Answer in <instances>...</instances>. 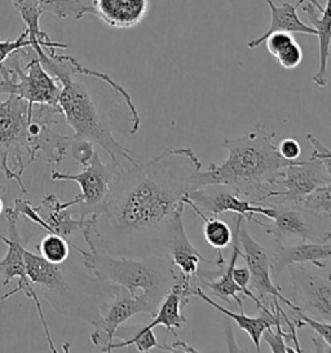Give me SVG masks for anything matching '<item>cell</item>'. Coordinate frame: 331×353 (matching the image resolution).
Wrapping results in <instances>:
<instances>
[{"instance_id":"obj_1","label":"cell","mask_w":331,"mask_h":353,"mask_svg":"<svg viewBox=\"0 0 331 353\" xmlns=\"http://www.w3.org/2000/svg\"><path fill=\"white\" fill-rule=\"evenodd\" d=\"M214 184L192 148L167 149L146 163L123 167L103 212L87 216L83 239L90 250L113 256L167 258L176 215L192 192Z\"/></svg>"},{"instance_id":"obj_2","label":"cell","mask_w":331,"mask_h":353,"mask_svg":"<svg viewBox=\"0 0 331 353\" xmlns=\"http://www.w3.org/2000/svg\"><path fill=\"white\" fill-rule=\"evenodd\" d=\"M43 68L61 85L57 106L63 122L74 131V140H87L103 149L115 163L136 165L132 152L122 145L114 132H127L131 136L140 131L141 119L119 105H103L88 84V75L83 65L72 56L35 52Z\"/></svg>"},{"instance_id":"obj_3","label":"cell","mask_w":331,"mask_h":353,"mask_svg":"<svg viewBox=\"0 0 331 353\" xmlns=\"http://www.w3.org/2000/svg\"><path fill=\"white\" fill-rule=\"evenodd\" d=\"M63 123L59 106L31 104L14 94L0 100V171L14 180L22 193L23 172L35 161L43 159L59 166L66 156L72 136L53 131Z\"/></svg>"},{"instance_id":"obj_4","label":"cell","mask_w":331,"mask_h":353,"mask_svg":"<svg viewBox=\"0 0 331 353\" xmlns=\"http://www.w3.org/2000/svg\"><path fill=\"white\" fill-rule=\"evenodd\" d=\"M274 137L276 134L258 123L246 135L224 140L221 146L228 150L227 159L221 165L211 163L207 170L214 184L227 185L241 197H255L259 202L281 171L297 162L281 157Z\"/></svg>"},{"instance_id":"obj_5","label":"cell","mask_w":331,"mask_h":353,"mask_svg":"<svg viewBox=\"0 0 331 353\" xmlns=\"http://www.w3.org/2000/svg\"><path fill=\"white\" fill-rule=\"evenodd\" d=\"M83 258L86 270L94 277L113 286L123 288L131 295L143 290L145 296L158 307L177 281V270L168 258L113 256L103 250L84 251L72 245Z\"/></svg>"},{"instance_id":"obj_6","label":"cell","mask_w":331,"mask_h":353,"mask_svg":"<svg viewBox=\"0 0 331 353\" xmlns=\"http://www.w3.org/2000/svg\"><path fill=\"white\" fill-rule=\"evenodd\" d=\"M32 51L30 46L21 48L0 65V96L14 94L31 104L57 106L61 85L37 54L26 61Z\"/></svg>"},{"instance_id":"obj_7","label":"cell","mask_w":331,"mask_h":353,"mask_svg":"<svg viewBox=\"0 0 331 353\" xmlns=\"http://www.w3.org/2000/svg\"><path fill=\"white\" fill-rule=\"evenodd\" d=\"M269 206L272 208V223L267 224L255 216L250 221L263 227L267 234L274 237L276 243H283L286 239H300L301 242L331 241V218L313 214L288 202H276Z\"/></svg>"},{"instance_id":"obj_8","label":"cell","mask_w":331,"mask_h":353,"mask_svg":"<svg viewBox=\"0 0 331 353\" xmlns=\"http://www.w3.org/2000/svg\"><path fill=\"white\" fill-rule=\"evenodd\" d=\"M123 165L110 162L103 163L97 152L93 153L90 163L83 167L79 174H63L60 171H52V180L74 181L81 188V193L77 196L78 205L74 206L77 218H87L103 212L106 198L112 189L115 177L121 172Z\"/></svg>"},{"instance_id":"obj_9","label":"cell","mask_w":331,"mask_h":353,"mask_svg":"<svg viewBox=\"0 0 331 353\" xmlns=\"http://www.w3.org/2000/svg\"><path fill=\"white\" fill-rule=\"evenodd\" d=\"M326 184H331L330 159L310 156L305 161H297L285 167L273 183V187H281L282 190H268L259 202L279 198V202L298 205L310 192Z\"/></svg>"},{"instance_id":"obj_10","label":"cell","mask_w":331,"mask_h":353,"mask_svg":"<svg viewBox=\"0 0 331 353\" xmlns=\"http://www.w3.org/2000/svg\"><path fill=\"white\" fill-rule=\"evenodd\" d=\"M6 214V220L8 223V232H10V237H4L3 234H0V241L8 248L7 255L0 260V277L3 279V285L8 286L10 281L13 279H19V286L21 291L25 292V295L28 298H30L35 303L37 311L39 314L43 329L47 336V342L50 345V350L52 352H56V347L52 341L51 332L48 329V325L46 321L43 308H41V303L39 301V296L37 294V291L34 290V288L31 286V282L28 276H26V270H25V261H23V249H25V239H22V236L17 229V221H19V214L14 211L13 208H4Z\"/></svg>"},{"instance_id":"obj_11","label":"cell","mask_w":331,"mask_h":353,"mask_svg":"<svg viewBox=\"0 0 331 353\" xmlns=\"http://www.w3.org/2000/svg\"><path fill=\"white\" fill-rule=\"evenodd\" d=\"M75 205H78L77 197L69 202H61L54 194H48L41 199L38 208H34L29 201L14 199L13 208L19 216L29 219L46 232L70 241L77 232L84 228L87 220V218H74Z\"/></svg>"},{"instance_id":"obj_12","label":"cell","mask_w":331,"mask_h":353,"mask_svg":"<svg viewBox=\"0 0 331 353\" xmlns=\"http://www.w3.org/2000/svg\"><path fill=\"white\" fill-rule=\"evenodd\" d=\"M157 308L158 307H155L144 294L131 295L123 288L115 286L113 298L103 304L97 321L93 323L94 332L91 335V341L94 345L101 347V351L105 352L113 343L114 332L122 323L140 313L153 316Z\"/></svg>"},{"instance_id":"obj_13","label":"cell","mask_w":331,"mask_h":353,"mask_svg":"<svg viewBox=\"0 0 331 353\" xmlns=\"http://www.w3.org/2000/svg\"><path fill=\"white\" fill-rule=\"evenodd\" d=\"M203 214L210 216H220L225 212L241 215L250 220L255 215L272 218V208L268 203L241 197L232 188L223 184H210L198 188L188 197Z\"/></svg>"},{"instance_id":"obj_14","label":"cell","mask_w":331,"mask_h":353,"mask_svg":"<svg viewBox=\"0 0 331 353\" xmlns=\"http://www.w3.org/2000/svg\"><path fill=\"white\" fill-rule=\"evenodd\" d=\"M238 239L239 246L242 248L241 258L246 261L250 272V290L252 291L260 301H264L267 296H272L286 304L291 311H299V308L292 301H289L285 295H282V288L274 283L270 272V256L268 251L264 246H261L258 241L252 239L243 223L241 224L238 230Z\"/></svg>"},{"instance_id":"obj_15","label":"cell","mask_w":331,"mask_h":353,"mask_svg":"<svg viewBox=\"0 0 331 353\" xmlns=\"http://www.w3.org/2000/svg\"><path fill=\"white\" fill-rule=\"evenodd\" d=\"M292 282V303L300 311L320 321H331L330 276L320 277L301 264L288 267Z\"/></svg>"},{"instance_id":"obj_16","label":"cell","mask_w":331,"mask_h":353,"mask_svg":"<svg viewBox=\"0 0 331 353\" xmlns=\"http://www.w3.org/2000/svg\"><path fill=\"white\" fill-rule=\"evenodd\" d=\"M167 258L172 263L177 272L189 280H196L201 273V264L214 265L217 268H224L217 260L203 258L201 252L192 245L186 236L184 227V210L176 215L175 221L170 232L167 243Z\"/></svg>"},{"instance_id":"obj_17","label":"cell","mask_w":331,"mask_h":353,"mask_svg":"<svg viewBox=\"0 0 331 353\" xmlns=\"http://www.w3.org/2000/svg\"><path fill=\"white\" fill-rule=\"evenodd\" d=\"M331 242H310L304 241L295 246L277 243L270 256L272 277L279 274L292 264L312 263L317 268H329L330 265Z\"/></svg>"},{"instance_id":"obj_18","label":"cell","mask_w":331,"mask_h":353,"mask_svg":"<svg viewBox=\"0 0 331 353\" xmlns=\"http://www.w3.org/2000/svg\"><path fill=\"white\" fill-rule=\"evenodd\" d=\"M194 296L201 298L202 301H206L207 304H210L211 307H214L217 312L223 313L224 316H227L228 319H230L232 321L236 322L238 327L243 332H248L251 338V341L254 343V347L257 350V352H260V341H261V335L265 329L268 327H274L277 323H282V317L279 314V301L273 298V307L269 311L268 308L260 310V314L255 317H248L245 314L243 310H239L241 313H234V312L229 311L227 308L221 307L220 304H217V301H212L210 296H207L206 292L202 288H194Z\"/></svg>"},{"instance_id":"obj_19","label":"cell","mask_w":331,"mask_h":353,"mask_svg":"<svg viewBox=\"0 0 331 353\" xmlns=\"http://www.w3.org/2000/svg\"><path fill=\"white\" fill-rule=\"evenodd\" d=\"M93 14L113 29H131L144 21L149 0H92Z\"/></svg>"},{"instance_id":"obj_20","label":"cell","mask_w":331,"mask_h":353,"mask_svg":"<svg viewBox=\"0 0 331 353\" xmlns=\"http://www.w3.org/2000/svg\"><path fill=\"white\" fill-rule=\"evenodd\" d=\"M23 261L26 276L31 283H37L52 294L63 295L66 292H72V285L65 274V270H62L61 264H53L26 248L23 249Z\"/></svg>"},{"instance_id":"obj_21","label":"cell","mask_w":331,"mask_h":353,"mask_svg":"<svg viewBox=\"0 0 331 353\" xmlns=\"http://www.w3.org/2000/svg\"><path fill=\"white\" fill-rule=\"evenodd\" d=\"M232 221H233L232 255H230V260H229L227 267L217 276V279H214V280L199 279V281L214 296H217L219 299L227 301L229 304H232V299H233V301H237L239 310H243V301L238 296V294L242 292V289L233 280V268L237 264L238 258L242 255V250L239 249L238 230H239L241 224L245 221V219L242 218L241 215L234 214Z\"/></svg>"},{"instance_id":"obj_22","label":"cell","mask_w":331,"mask_h":353,"mask_svg":"<svg viewBox=\"0 0 331 353\" xmlns=\"http://www.w3.org/2000/svg\"><path fill=\"white\" fill-rule=\"evenodd\" d=\"M114 339H121V343H112L105 352H112L114 350H121L124 347L134 345L139 352H149L154 348L161 351H168V352H198L194 348L189 347L185 342L177 341L172 345L161 344L155 338L153 329L152 330H143L140 325L122 327L119 326L117 332H114Z\"/></svg>"},{"instance_id":"obj_23","label":"cell","mask_w":331,"mask_h":353,"mask_svg":"<svg viewBox=\"0 0 331 353\" xmlns=\"http://www.w3.org/2000/svg\"><path fill=\"white\" fill-rule=\"evenodd\" d=\"M13 7L19 12L23 25L25 32L28 34V39L34 52L44 50L46 52H56V50H66L69 44L66 43L53 42L50 35L41 29V17L43 16L38 0H12Z\"/></svg>"},{"instance_id":"obj_24","label":"cell","mask_w":331,"mask_h":353,"mask_svg":"<svg viewBox=\"0 0 331 353\" xmlns=\"http://www.w3.org/2000/svg\"><path fill=\"white\" fill-rule=\"evenodd\" d=\"M265 3L268 4L270 16H272L270 26L260 38L250 41L248 43V48H251V50L257 48L260 44L265 42V39L268 38L269 35H272L274 32H289V34L299 32V34L316 37V29L300 20L298 12H297V10L299 8L298 4L294 6L290 3H283L282 6H276L272 0H265Z\"/></svg>"},{"instance_id":"obj_25","label":"cell","mask_w":331,"mask_h":353,"mask_svg":"<svg viewBox=\"0 0 331 353\" xmlns=\"http://www.w3.org/2000/svg\"><path fill=\"white\" fill-rule=\"evenodd\" d=\"M303 11L310 20V26L316 29V37L320 43V66L317 73L312 77V82L317 87H326L329 77H328V63L330 56L331 42V12L330 0H326V6L319 14L316 8L308 3V6L303 7Z\"/></svg>"},{"instance_id":"obj_26","label":"cell","mask_w":331,"mask_h":353,"mask_svg":"<svg viewBox=\"0 0 331 353\" xmlns=\"http://www.w3.org/2000/svg\"><path fill=\"white\" fill-rule=\"evenodd\" d=\"M186 208H190L197 214V216L202 219L205 227H203V236L207 243L217 250V261L221 265H225V259L223 255V250L227 249L228 246L232 245L233 241V229L228 225L224 220L217 216H210L203 214L196 205L185 198Z\"/></svg>"},{"instance_id":"obj_27","label":"cell","mask_w":331,"mask_h":353,"mask_svg":"<svg viewBox=\"0 0 331 353\" xmlns=\"http://www.w3.org/2000/svg\"><path fill=\"white\" fill-rule=\"evenodd\" d=\"M268 52L283 69H295L303 61V50L289 32H274L265 39Z\"/></svg>"},{"instance_id":"obj_28","label":"cell","mask_w":331,"mask_h":353,"mask_svg":"<svg viewBox=\"0 0 331 353\" xmlns=\"http://www.w3.org/2000/svg\"><path fill=\"white\" fill-rule=\"evenodd\" d=\"M38 3L43 13H52L59 19L81 20L86 14H93L92 7L82 0H38Z\"/></svg>"},{"instance_id":"obj_29","label":"cell","mask_w":331,"mask_h":353,"mask_svg":"<svg viewBox=\"0 0 331 353\" xmlns=\"http://www.w3.org/2000/svg\"><path fill=\"white\" fill-rule=\"evenodd\" d=\"M72 245L74 243L69 239L48 233L39 242L38 251L41 256L53 264H63L70 255V248Z\"/></svg>"},{"instance_id":"obj_30","label":"cell","mask_w":331,"mask_h":353,"mask_svg":"<svg viewBox=\"0 0 331 353\" xmlns=\"http://www.w3.org/2000/svg\"><path fill=\"white\" fill-rule=\"evenodd\" d=\"M299 208L317 215L331 218V184L322 185L298 202Z\"/></svg>"},{"instance_id":"obj_31","label":"cell","mask_w":331,"mask_h":353,"mask_svg":"<svg viewBox=\"0 0 331 353\" xmlns=\"http://www.w3.org/2000/svg\"><path fill=\"white\" fill-rule=\"evenodd\" d=\"M292 312V322L297 326V329L308 326L313 332L317 334V336L321 338L326 344L331 345V325L330 322L320 321L316 320L313 317H310V314L300 311Z\"/></svg>"},{"instance_id":"obj_32","label":"cell","mask_w":331,"mask_h":353,"mask_svg":"<svg viewBox=\"0 0 331 353\" xmlns=\"http://www.w3.org/2000/svg\"><path fill=\"white\" fill-rule=\"evenodd\" d=\"M274 327H276V332H273L272 327H268L261 335L264 342L268 344L270 351L273 353L295 352L294 348H290L286 344V339L291 341L289 332L282 329V323H277Z\"/></svg>"},{"instance_id":"obj_33","label":"cell","mask_w":331,"mask_h":353,"mask_svg":"<svg viewBox=\"0 0 331 353\" xmlns=\"http://www.w3.org/2000/svg\"><path fill=\"white\" fill-rule=\"evenodd\" d=\"M69 148H70L72 158L83 167H86L90 163L93 153L96 152L94 144H92L91 141H87V140H74V139H72Z\"/></svg>"},{"instance_id":"obj_34","label":"cell","mask_w":331,"mask_h":353,"mask_svg":"<svg viewBox=\"0 0 331 353\" xmlns=\"http://www.w3.org/2000/svg\"><path fill=\"white\" fill-rule=\"evenodd\" d=\"M29 46H30V42L28 39V34L25 32V29L20 32V35L16 41H1L0 42V65L4 63L12 53L19 51L21 48L29 47Z\"/></svg>"},{"instance_id":"obj_35","label":"cell","mask_w":331,"mask_h":353,"mask_svg":"<svg viewBox=\"0 0 331 353\" xmlns=\"http://www.w3.org/2000/svg\"><path fill=\"white\" fill-rule=\"evenodd\" d=\"M281 157H283L288 161H297L301 154V146L295 139H285L279 146H277Z\"/></svg>"},{"instance_id":"obj_36","label":"cell","mask_w":331,"mask_h":353,"mask_svg":"<svg viewBox=\"0 0 331 353\" xmlns=\"http://www.w3.org/2000/svg\"><path fill=\"white\" fill-rule=\"evenodd\" d=\"M312 341H313V344H314V347H316V352H331V345L326 344V343L323 342L319 336L312 338Z\"/></svg>"},{"instance_id":"obj_37","label":"cell","mask_w":331,"mask_h":353,"mask_svg":"<svg viewBox=\"0 0 331 353\" xmlns=\"http://www.w3.org/2000/svg\"><path fill=\"white\" fill-rule=\"evenodd\" d=\"M304 1H305V0H300L299 3H298V7H300V6H301ZM308 3H310V4H312L314 8H316V10H319L320 12L323 10V7L321 6L320 3H319L317 0H308Z\"/></svg>"},{"instance_id":"obj_38","label":"cell","mask_w":331,"mask_h":353,"mask_svg":"<svg viewBox=\"0 0 331 353\" xmlns=\"http://www.w3.org/2000/svg\"><path fill=\"white\" fill-rule=\"evenodd\" d=\"M3 193H4V190H3V189H0V196H1ZM3 211H4V203H3V199L0 197V216H1Z\"/></svg>"}]
</instances>
